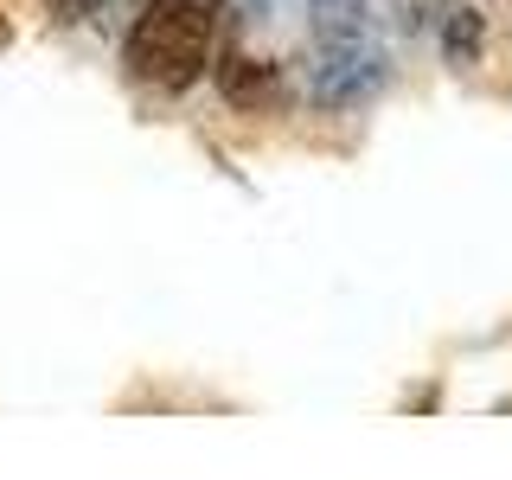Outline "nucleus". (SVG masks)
Here are the masks:
<instances>
[{
    "mask_svg": "<svg viewBox=\"0 0 512 480\" xmlns=\"http://www.w3.org/2000/svg\"><path fill=\"white\" fill-rule=\"evenodd\" d=\"M224 0H148L128 26V71L148 90H192L212 64Z\"/></svg>",
    "mask_w": 512,
    "mask_h": 480,
    "instance_id": "obj_1",
    "label": "nucleus"
},
{
    "mask_svg": "<svg viewBox=\"0 0 512 480\" xmlns=\"http://www.w3.org/2000/svg\"><path fill=\"white\" fill-rule=\"evenodd\" d=\"M391 77V58H384L378 32H352V39H314L308 58V103L314 109H359L372 103Z\"/></svg>",
    "mask_w": 512,
    "mask_h": 480,
    "instance_id": "obj_2",
    "label": "nucleus"
},
{
    "mask_svg": "<svg viewBox=\"0 0 512 480\" xmlns=\"http://www.w3.org/2000/svg\"><path fill=\"white\" fill-rule=\"evenodd\" d=\"M436 26H442V58L455 64V71H461V64H480V45H487V26H480V13L468 7V0H448Z\"/></svg>",
    "mask_w": 512,
    "mask_h": 480,
    "instance_id": "obj_3",
    "label": "nucleus"
},
{
    "mask_svg": "<svg viewBox=\"0 0 512 480\" xmlns=\"http://www.w3.org/2000/svg\"><path fill=\"white\" fill-rule=\"evenodd\" d=\"M314 39H352V32H378L372 0H308Z\"/></svg>",
    "mask_w": 512,
    "mask_h": 480,
    "instance_id": "obj_4",
    "label": "nucleus"
},
{
    "mask_svg": "<svg viewBox=\"0 0 512 480\" xmlns=\"http://www.w3.org/2000/svg\"><path fill=\"white\" fill-rule=\"evenodd\" d=\"M218 84H224L231 103H269V96H276V71H269V64H256V77H250V58H231L218 71Z\"/></svg>",
    "mask_w": 512,
    "mask_h": 480,
    "instance_id": "obj_5",
    "label": "nucleus"
},
{
    "mask_svg": "<svg viewBox=\"0 0 512 480\" xmlns=\"http://www.w3.org/2000/svg\"><path fill=\"white\" fill-rule=\"evenodd\" d=\"M442 7H448V0H391V13H397V26H404V32H436Z\"/></svg>",
    "mask_w": 512,
    "mask_h": 480,
    "instance_id": "obj_6",
    "label": "nucleus"
},
{
    "mask_svg": "<svg viewBox=\"0 0 512 480\" xmlns=\"http://www.w3.org/2000/svg\"><path fill=\"white\" fill-rule=\"evenodd\" d=\"M45 7H52V20H64V26H77V20H90V13L103 7V0H45Z\"/></svg>",
    "mask_w": 512,
    "mask_h": 480,
    "instance_id": "obj_7",
    "label": "nucleus"
},
{
    "mask_svg": "<svg viewBox=\"0 0 512 480\" xmlns=\"http://www.w3.org/2000/svg\"><path fill=\"white\" fill-rule=\"evenodd\" d=\"M263 13H269V0H250V20H263Z\"/></svg>",
    "mask_w": 512,
    "mask_h": 480,
    "instance_id": "obj_8",
    "label": "nucleus"
}]
</instances>
